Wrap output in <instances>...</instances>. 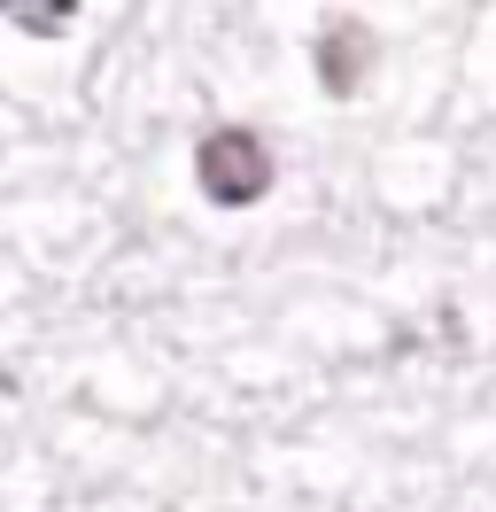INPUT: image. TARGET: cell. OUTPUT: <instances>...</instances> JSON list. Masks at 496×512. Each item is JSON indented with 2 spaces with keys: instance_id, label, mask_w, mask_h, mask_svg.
Segmentation results:
<instances>
[{
  "instance_id": "cell-1",
  "label": "cell",
  "mask_w": 496,
  "mask_h": 512,
  "mask_svg": "<svg viewBox=\"0 0 496 512\" xmlns=\"http://www.w3.org/2000/svg\"><path fill=\"white\" fill-rule=\"evenodd\" d=\"M194 179H202V194H210L217 210H248V202L272 194V148L248 125H217L194 148Z\"/></svg>"
},
{
  "instance_id": "cell-2",
  "label": "cell",
  "mask_w": 496,
  "mask_h": 512,
  "mask_svg": "<svg viewBox=\"0 0 496 512\" xmlns=\"http://www.w3.org/2000/svg\"><path fill=\"white\" fill-rule=\"evenodd\" d=\"M365 70H372V32L357 16H341V24L318 32V86H326V94H357Z\"/></svg>"
},
{
  "instance_id": "cell-3",
  "label": "cell",
  "mask_w": 496,
  "mask_h": 512,
  "mask_svg": "<svg viewBox=\"0 0 496 512\" xmlns=\"http://www.w3.org/2000/svg\"><path fill=\"white\" fill-rule=\"evenodd\" d=\"M70 16H78V8H70V0H62V8H47V0H39V8H8V24H16V32H31V39H55V32H70Z\"/></svg>"
}]
</instances>
